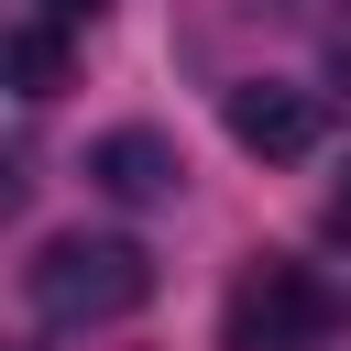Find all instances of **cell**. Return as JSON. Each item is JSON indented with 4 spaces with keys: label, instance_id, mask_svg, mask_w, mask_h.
<instances>
[{
    "label": "cell",
    "instance_id": "6",
    "mask_svg": "<svg viewBox=\"0 0 351 351\" xmlns=\"http://www.w3.org/2000/svg\"><path fill=\"white\" fill-rule=\"evenodd\" d=\"M88 11H99V0H44V22H88Z\"/></svg>",
    "mask_w": 351,
    "mask_h": 351
},
{
    "label": "cell",
    "instance_id": "5",
    "mask_svg": "<svg viewBox=\"0 0 351 351\" xmlns=\"http://www.w3.org/2000/svg\"><path fill=\"white\" fill-rule=\"evenodd\" d=\"M55 77H66V22H22L11 33V88L22 99H55Z\"/></svg>",
    "mask_w": 351,
    "mask_h": 351
},
{
    "label": "cell",
    "instance_id": "3",
    "mask_svg": "<svg viewBox=\"0 0 351 351\" xmlns=\"http://www.w3.org/2000/svg\"><path fill=\"white\" fill-rule=\"evenodd\" d=\"M219 121H230V143L263 154V165H307L318 132H329V110H318L307 88H285V77H241V88H219Z\"/></svg>",
    "mask_w": 351,
    "mask_h": 351
},
{
    "label": "cell",
    "instance_id": "1",
    "mask_svg": "<svg viewBox=\"0 0 351 351\" xmlns=\"http://www.w3.org/2000/svg\"><path fill=\"white\" fill-rule=\"evenodd\" d=\"M22 296L44 329H121L154 307V252L121 241V230H55L33 263H22Z\"/></svg>",
    "mask_w": 351,
    "mask_h": 351
},
{
    "label": "cell",
    "instance_id": "2",
    "mask_svg": "<svg viewBox=\"0 0 351 351\" xmlns=\"http://www.w3.org/2000/svg\"><path fill=\"white\" fill-rule=\"evenodd\" d=\"M340 318V296L296 263V252H252L219 296V351H318Z\"/></svg>",
    "mask_w": 351,
    "mask_h": 351
},
{
    "label": "cell",
    "instance_id": "7",
    "mask_svg": "<svg viewBox=\"0 0 351 351\" xmlns=\"http://www.w3.org/2000/svg\"><path fill=\"white\" fill-rule=\"evenodd\" d=\"M329 230H351V186H340V197H329Z\"/></svg>",
    "mask_w": 351,
    "mask_h": 351
},
{
    "label": "cell",
    "instance_id": "4",
    "mask_svg": "<svg viewBox=\"0 0 351 351\" xmlns=\"http://www.w3.org/2000/svg\"><path fill=\"white\" fill-rule=\"evenodd\" d=\"M88 176H99V197H121V208H165V197L186 186V154L132 121V132H99V143H88Z\"/></svg>",
    "mask_w": 351,
    "mask_h": 351
}]
</instances>
